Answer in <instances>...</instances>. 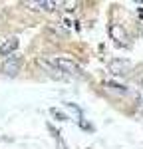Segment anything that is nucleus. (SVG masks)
Listing matches in <instances>:
<instances>
[{"label":"nucleus","mask_w":143,"mask_h":149,"mask_svg":"<svg viewBox=\"0 0 143 149\" xmlns=\"http://www.w3.org/2000/svg\"><path fill=\"white\" fill-rule=\"evenodd\" d=\"M52 64H54L60 72H64L66 76H80V74H82L80 66H78L74 60H70V58H54Z\"/></svg>","instance_id":"obj_2"},{"label":"nucleus","mask_w":143,"mask_h":149,"mask_svg":"<svg viewBox=\"0 0 143 149\" xmlns=\"http://www.w3.org/2000/svg\"><path fill=\"white\" fill-rule=\"evenodd\" d=\"M107 90H111V92H117V93H125V90H123V86H117V84H111V81H107L106 84Z\"/></svg>","instance_id":"obj_8"},{"label":"nucleus","mask_w":143,"mask_h":149,"mask_svg":"<svg viewBox=\"0 0 143 149\" xmlns=\"http://www.w3.org/2000/svg\"><path fill=\"white\" fill-rule=\"evenodd\" d=\"M38 64H40L42 68L46 70V74L50 76V78H54V80H62V81H66L68 78H70V76H66L64 72H60V70L56 68V66H54L52 62H48V60H42V58H40V60H38Z\"/></svg>","instance_id":"obj_4"},{"label":"nucleus","mask_w":143,"mask_h":149,"mask_svg":"<svg viewBox=\"0 0 143 149\" xmlns=\"http://www.w3.org/2000/svg\"><path fill=\"white\" fill-rule=\"evenodd\" d=\"M141 86H143V80H141Z\"/></svg>","instance_id":"obj_11"},{"label":"nucleus","mask_w":143,"mask_h":149,"mask_svg":"<svg viewBox=\"0 0 143 149\" xmlns=\"http://www.w3.org/2000/svg\"><path fill=\"white\" fill-rule=\"evenodd\" d=\"M76 6H78V2H64V8H66L68 12L76 10Z\"/></svg>","instance_id":"obj_9"},{"label":"nucleus","mask_w":143,"mask_h":149,"mask_svg":"<svg viewBox=\"0 0 143 149\" xmlns=\"http://www.w3.org/2000/svg\"><path fill=\"white\" fill-rule=\"evenodd\" d=\"M20 68H22V56H18V54H12V56H8L4 62H2V66H0L2 74H4V76H8V78L18 76Z\"/></svg>","instance_id":"obj_1"},{"label":"nucleus","mask_w":143,"mask_h":149,"mask_svg":"<svg viewBox=\"0 0 143 149\" xmlns=\"http://www.w3.org/2000/svg\"><path fill=\"white\" fill-rule=\"evenodd\" d=\"M18 50V38L16 36H12V38H6L4 42H2V46H0V54L2 56H10Z\"/></svg>","instance_id":"obj_6"},{"label":"nucleus","mask_w":143,"mask_h":149,"mask_svg":"<svg viewBox=\"0 0 143 149\" xmlns=\"http://www.w3.org/2000/svg\"><path fill=\"white\" fill-rule=\"evenodd\" d=\"M52 115H56V117H58L60 121H64V119H68V117H66V115L62 113V111H58V109H52Z\"/></svg>","instance_id":"obj_10"},{"label":"nucleus","mask_w":143,"mask_h":149,"mask_svg":"<svg viewBox=\"0 0 143 149\" xmlns=\"http://www.w3.org/2000/svg\"><path fill=\"white\" fill-rule=\"evenodd\" d=\"M107 70H109V74H113V76H123V74H127V70H129V62L127 60H111L109 62V66H107Z\"/></svg>","instance_id":"obj_5"},{"label":"nucleus","mask_w":143,"mask_h":149,"mask_svg":"<svg viewBox=\"0 0 143 149\" xmlns=\"http://www.w3.org/2000/svg\"><path fill=\"white\" fill-rule=\"evenodd\" d=\"M38 4H40L42 10H46V12H54L60 6L58 2H52V0H44V2H38Z\"/></svg>","instance_id":"obj_7"},{"label":"nucleus","mask_w":143,"mask_h":149,"mask_svg":"<svg viewBox=\"0 0 143 149\" xmlns=\"http://www.w3.org/2000/svg\"><path fill=\"white\" fill-rule=\"evenodd\" d=\"M109 36L117 46H123V48L129 46V36H127L125 28L121 24H109Z\"/></svg>","instance_id":"obj_3"}]
</instances>
